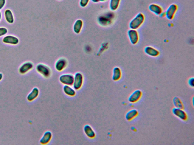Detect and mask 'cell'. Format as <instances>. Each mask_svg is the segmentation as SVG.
<instances>
[{
  "instance_id": "cell-1",
  "label": "cell",
  "mask_w": 194,
  "mask_h": 145,
  "mask_svg": "<svg viewBox=\"0 0 194 145\" xmlns=\"http://www.w3.org/2000/svg\"><path fill=\"white\" fill-rule=\"evenodd\" d=\"M145 19L144 14L139 12L130 20L129 24L130 29L136 30L138 29L144 23Z\"/></svg>"
},
{
  "instance_id": "cell-2",
  "label": "cell",
  "mask_w": 194,
  "mask_h": 145,
  "mask_svg": "<svg viewBox=\"0 0 194 145\" xmlns=\"http://www.w3.org/2000/svg\"><path fill=\"white\" fill-rule=\"evenodd\" d=\"M36 70L39 74L46 78H49L52 74V71L48 66L43 64H38Z\"/></svg>"
},
{
  "instance_id": "cell-3",
  "label": "cell",
  "mask_w": 194,
  "mask_h": 145,
  "mask_svg": "<svg viewBox=\"0 0 194 145\" xmlns=\"http://www.w3.org/2000/svg\"><path fill=\"white\" fill-rule=\"evenodd\" d=\"M84 76L80 72H77L74 76V83L73 85L74 89L76 90H80L83 86Z\"/></svg>"
},
{
  "instance_id": "cell-4",
  "label": "cell",
  "mask_w": 194,
  "mask_h": 145,
  "mask_svg": "<svg viewBox=\"0 0 194 145\" xmlns=\"http://www.w3.org/2000/svg\"><path fill=\"white\" fill-rule=\"evenodd\" d=\"M60 83L64 85L72 86L74 83V76L71 74H64L59 78Z\"/></svg>"
},
{
  "instance_id": "cell-5",
  "label": "cell",
  "mask_w": 194,
  "mask_h": 145,
  "mask_svg": "<svg viewBox=\"0 0 194 145\" xmlns=\"http://www.w3.org/2000/svg\"><path fill=\"white\" fill-rule=\"evenodd\" d=\"M178 9V6L176 4L170 5L165 12V16L168 19L173 20L174 18Z\"/></svg>"
},
{
  "instance_id": "cell-6",
  "label": "cell",
  "mask_w": 194,
  "mask_h": 145,
  "mask_svg": "<svg viewBox=\"0 0 194 145\" xmlns=\"http://www.w3.org/2000/svg\"><path fill=\"white\" fill-rule=\"evenodd\" d=\"M128 36L130 42L132 45L137 44L139 41V35L136 30L131 29L129 30Z\"/></svg>"
},
{
  "instance_id": "cell-7",
  "label": "cell",
  "mask_w": 194,
  "mask_h": 145,
  "mask_svg": "<svg viewBox=\"0 0 194 145\" xmlns=\"http://www.w3.org/2000/svg\"><path fill=\"white\" fill-rule=\"evenodd\" d=\"M172 112L174 116L177 117L181 120L185 121L188 119L187 113L184 111L183 109L177 108H173Z\"/></svg>"
},
{
  "instance_id": "cell-8",
  "label": "cell",
  "mask_w": 194,
  "mask_h": 145,
  "mask_svg": "<svg viewBox=\"0 0 194 145\" xmlns=\"http://www.w3.org/2000/svg\"><path fill=\"white\" fill-rule=\"evenodd\" d=\"M142 92L140 90H136L132 93L128 98L129 102L131 103H136L139 101L142 96Z\"/></svg>"
},
{
  "instance_id": "cell-9",
  "label": "cell",
  "mask_w": 194,
  "mask_h": 145,
  "mask_svg": "<svg viewBox=\"0 0 194 145\" xmlns=\"http://www.w3.org/2000/svg\"><path fill=\"white\" fill-rule=\"evenodd\" d=\"M68 64V61L65 58H60L55 63V69L57 71L61 72L66 68Z\"/></svg>"
},
{
  "instance_id": "cell-10",
  "label": "cell",
  "mask_w": 194,
  "mask_h": 145,
  "mask_svg": "<svg viewBox=\"0 0 194 145\" xmlns=\"http://www.w3.org/2000/svg\"><path fill=\"white\" fill-rule=\"evenodd\" d=\"M144 52L146 55L152 57H157L160 55V51L158 50L149 46L145 47L144 49Z\"/></svg>"
},
{
  "instance_id": "cell-11",
  "label": "cell",
  "mask_w": 194,
  "mask_h": 145,
  "mask_svg": "<svg viewBox=\"0 0 194 145\" xmlns=\"http://www.w3.org/2000/svg\"><path fill=\"white\" fill-rule=\"evenodd\" d=\"M84 132L86 136L88 137L89 138L93 139L96 136V132L91 126L88 125V124H86L84 126Z\"/></svg>"
},
{
  "instance_id": "cell-12",
  "label": "cell",
  "mask_w": 194,
  "mask_h": 145,
  "mask_svg": "<svg viewBox=\"0 0 194 145\" xmlns=\"http://www.w3.org/2000/svg\"><path fill=\"white\" fill-rule=\"evenodd\" d=\"M34 65L32 62H27L22 64L19 69V72L21 74H25L32 69Z\"/></svg>"
},
{
  "instance_id": "cell-13",
  "label": "cell",
  "mask_w": 194,
  "mask_h": 145,
  "mask_svg": "<svg viewBox=\"0 0 194 145\" xmlns=\"http://www.w3.org/2000/svg\"><path fill=\"white\" fill-rule=\"evenodd\" d=\"M52 138V134L49 131L44 132L43 136L41 137L39 143L42 145H47L51 141Z\"/></svg>"
},
{
  "instance_id": "cell-14",
  "label": "cell",
  "mask_w": 194,
  "mask_h": 145,
  "mask_svg": "<svg viewBox=\"0 0 194 145\" xmlns=\"http://www.w3.org/2000/svg\"><path fill=\"white\" fill-rule=\"evenodd\" d=\"M149 10L157 16H160L163 12V9L161 6L155 4H152L149 6Z\"/></svg>"
},
{
  "instance_id": "cell-15",
  "label": "cell",
  "mask_w": 194,
  "mask_h": 145,
  "mask_svg": "<svg viewBox=\"0 0 194 145\" xmlns=\"http://www.w3.org/2000/svg\"><path fill=\"white\" fill-rule=\"evenodd\" d=\"M2 41L4 43L13 45H17L19 42V39L17 37L12 35L5 36Z\"/></svg>"
},
{
  "instance_id": "cell-16",
  "label": "cell",
  "mask_w": 194,
  "mask_h": 145,
  "mask_svg": "<svg viewBox=\"0 0 194 145\" xmlns=\"http://www.w3.org/2000/svg\"><path fill=\"white\" fill-rule=\"evenodd\" d=\"M39 90L37 87L33 88L27 96V100L29 102H32L37 98L39 95Z\"/></svg>"
},
{
  "instance_id": "cell-17",
  "label": "cell",
  "mask_w": 194,
  "mask_h": 145,
  "mask_svg": "<svg viewBox=\"0 0 194 145\" xmlns=\"http://www.w3.org/2000/svg\"><path fill=\"white\" fill-rule=\"evenodd\" d=\"M122 71L120 67H116L113 70L112 79L114 81H119L122 77Z\"/></svg>"
},
{
  "instance_id": "cell-18",
  "label": "cell",
  "mask_w": 194,
  "mask_h": 145,
  "mask_svg": "<svg viewBox=\"0 0 194 145\" xmlns=\"http://www.w3.org/2000/svg\"><path fill=\"white\" fill-rule=\"evenodd\" d=\"M63 90L65 94L69 97H74L76 95V90L71 86L64 85Z\"/></svg>"
},
{
  "instance_id": "cell-19",
  "label": "cell",
  "mask_w": 194,
  "mask_h": 145,
  "mask_svg": "<svg viewBox=\"0 0 194 145\" xmlns=\"http://www.w3.org/2000/svg\"><path fill=\"white\" fill-rule=\"evenodd\" d=\"M83 21L80 19L76 20L73 26V30L75 34H79L81 32L83 27Z\"/></svg>"
},
{
  "instance_id": "cell-20",
  "label": "cell",
  "mask_w": 194,
  "mask_h": 145,
  "mask_svg": "<svg viewBox=\"0 0 194 145\" xmlns=\"http://www.w3.org/2000/svg\"><path fill=\"white\" fill-rule=\"evenodd\" d=\"M138 112L136 109L129 110L125 115V118L127 121H129L136 118L138 115Z\"/></svg>"
},
{
  "instance_id": "cell-21",
  "label": "cell",
  "mask_w": 194,
  "mask_h": 145,
  "mask_svg": "<svg viewBox=\"0 0 194 145\" xmlns=\"http://www.w3.org/2000/svg\"><path fill=\"white\" fill-rule=\"evenodd\" d=\"M5 17L8 23H13L14 22V18L12 11L10 9H6L5 12Z\"/></svg>"
},
{
  "instance_id": "cell-22",
  "label": "cell",
  "mask_w": 194,
  "mask_h": 145,
  "mask_svg": "<svg viewBox=\"0 0 194 145\" xmlns=\"http://www.w3.org/2000/svg\"><path fill=\"white\" fill-rule=\"evenodd\" d=\"M121 0H110L109 7L110 10L115 11L118 9Z\"/></svg>"
},
{
  "instance_id": "cell-23",
  "label": "cell",
  "mask_w": 194,
  "mask_h": 145,
  "mask_svg": "<svg viewBox=\"0 0 194 145\" xmlns=\"http://www.w3.org/2000/svg\"><path fill=\"white\" fill-rule=\"evenodd\" d=\"M173 104L176 108L183 109L184 105L182 101L179 97H175L173 100Z\"/></svg>"
},
{
  "instance_id": "cell-24",
  "label": "cell",
  "mask_w": 194,
  "mask_h": 145,
  "mask_svg": "<svg viewBox=\"0 0 194 145\" xmlns=\"http://www.w3.org/2000/svg\"><path fill=\"white\" fill-rule=\"evenodd\" d=\"M90 2V0H80V5L81 7L84 8L87 7Z\"/></svg>"
},
{
  "instance_id": "cell-25",
  "label": "cell",
  "mask_w": 194,
  "mask_h": 145,
  "mask_svg": "<svg viewBox=\"0 0 194 145\" xmlns=\"http://www.w3.org/2000/svg\"><path fill=\"white\" fill-rule=\"evenodd\" d=\"M8 33V30L4 27L0 28V37L5 35Z\"/></svg>"
},
{
  "instance_id": "cell-26",
  "label": "cell",
  "mask_w": 194,
  "mask_h": 145,
  "mask_svg": "<svg viewBox=\"0 0 194 145\" xmlns=\"http://www.w3.org/2000/svg\"><path fill=\"white\" fill-rule=\"evenodd\" d=\"M194 78L193 77H192V78H191L189 79L188 80V83L189 86L192 88H193L194 87Z\"/></svg>"
},
{
  "instance_id": "cell-27",
  "label": "cell",
  "mask_w": 194,
  "mask_h": 145,
  "mask_svg": "<svg viewBox=\"0 0 194 145\" xmlns=\"http://www.w3.org/2000/svg\"><path fill=\"white\" fill-rule=\"evenodd\" d=\"M6 3V0H0V10L3 8Z\"/></svg>"
},
{
  "instance_id": "cell-28",
  "label": "cell",
  "mask_w": 194,
  "mask_h": 145,
  "mask_svg": "<svg viewBox=\"0 0 194 145\" xmlns=\"http://www.w3.org/2000/svg\"><path fill=\"white\" fill-rule=\"evenodd\" d=\"M92 2L94 3H97L99 2H103L106 1V0H91Z\"/></svg>"
},
{
  "instance_id": "cell-29",
  "label": "cell",
  "mask_w": 194,
  "mask_h": 145,
  "mask_svg": "<svg viewBox=\"0 0 194 145\" xmlns=\"http://www.w3.org/2000/svg\"><path fill=\"white\" fill-rule=\"evenodd\" d=\"M3 78V74L2 73H0V81H1V80H2Z\"/></svg>"
},
{
  "instance_id": "cell-30",
  "label": "cell",
  "mask_w": 194,
  "mask_h": 145,
  "mask_svg": "<svg viewBox=\"0 0 194 145\" xmlns=\"http://www.w3.org/2000/svg\"><path fill=\"white\" fill-rule=\"evenodd\" d=\"M1 17H2L1 13V12H0V20H1Z\"/></svg>"
},
{
  "instance_id": "cell-31",
  "label": "cell",
  "mask_w": 194,
  "mask_h": 145,
  "mask_svg": "<svg viewBox=\"0 0 194 145\" xmlns=\"http://www.w3.org/2000/svg\"><path fill=\"white\" fill-rule=\"evenodd\" d=\"M58 1H61V0H58Z\"/></svg>"
}]
</instances>
